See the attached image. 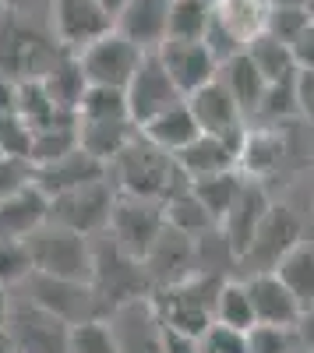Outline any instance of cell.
Returning a JSON list of instances; mask_svg holds the SVG:
<instances>
[{
  "label": "cell",
  "mask_w": 314,
  "mask_h": 353,
  "mask_svg": "<svg viewBox=\"0 0 314 353\" xmlns=\"http://www.w3.org/2000/svg\"><path fill=\"white\" fill-rule=\"evenodd\" d=\"M247 176L240 170H226V173H216V176H202V181H191V191L202 198V205L216 216L222 219L226 212H230V205L237 201L240 188H244Z\"/></svg>",
  "instance_id": "35"
},
{
  "label": "cell",
  "mask_w": 314,
  "mask_h": 353,
  "mask_svg": "<svg viewBox=\"0 0 314 353\" xmlns=\"http://www.w3.org/2000/svg\"><path fill=\"white\" fill-rule=\"evenodd\" d=\"M307 11H311V18H314V0H311V8H307Z\"/></svg>",
  "instance_id": "55"
},
{
  "label": "cell",
  "mask_w": 314,
  "mask_h": 353,
  "mask_svg": "<svg viewBox=\"0 0 314 353\" xmlns=\"http://www.w3.org/2000/svg\"><path fill=\"white\" fill-rule=\"evenodd\" d=\"M8 329L18 343V353H67L74 325L43 311L39 304L25 301V304H14Z\"/></svg>",
  "instance_id": "16"
},
{
  "label": "cell",
  "mask_w": 314,
  "mask_h": 353,
  "mask_svg": "<svg viewBox=\"0 0 314 353\" xmlns=\"http://www.w3.org/2000/svg\"><path fill=\"white\" fill-rule=\"evenodd\" d=\"M78 121H131V106H127V92L124 88H103V85H89L81 106H78Z\"/></svg>",
  "instance_id": "36"
},
{
  "label": "cell",
  "mask_w": 314,
  "mask_h": 353,
  "mask_svg": "<svg viewBox=\"0 0 314 353\" xmlns=\"http://www.w3.org/2000/svg\"><path fill=\"white\" fill-rule=\"evenodd\" d=\"M272 4H286V8H311V0H272Z\"/></svg>",
  "instance_id": "52"
},
{
  "label": "cell",
  "mask_w": 314,
  "mask_h": 353,
  "mask_svg": "<svg viewBox=\"0 0 314 353\" xmlns=\"http://www.w3.org/2000/svg\"><path fill=\"white\" fill-rule=\"evenodd\" d=\"M177 103H184V96H180V88L174 85V78L166 74L159 53H145V61H141L138 74L127 85L131 121L141 128V124H149L152 117L166 113L169 106H177Z\"/></svg>",
  "instance_id": "14"
},
{
  "label": "cell",
  "mask_w": 314,
  "mask_h": 353,
  "mask_svg": "<svg viewBox=\"0 0 314 353\" xmlns=\"http://www.w3.org/2000/svg\"><path fill=\"white\" fill-rule=\"evenodd\" d=\"M74 149H81V145H78V117L32 131V152H28V163H32V166H46V163L61 159V156H67Z\"/></svg>",
  "instance_id": "33"
},
{
  "label": "cell",
  "mask_w": 314,
  "mask_h": 353,
  "mask_svg": "<svg viewBox=\"0 0 314 353\" xmlns=\"http://www.w3.org/2000/svg\"><path fill=\"white\" fill-rule=\"evenodd\" d=\"M269 209H272V201H269L265 188L247 176L244 188H240V194H237V201L230 205V212L219 219L222 237L230 241V248H233V254H237V269H240V258H244V251L251 248V241H254V233H258L262 219L269 216Z\"/></svg>",
  "instance_id": "19"
},
{
  "label": "cell",
  "mask_w": 314,
  "mask_h": 353,
  "mask_svg": "<svg viewBox=\"0 0 314 353\" xmlns=\"http://www.w3.org/2000/svg\"><path fill=\"white\" fill-rule=\"evenodd\" d=\"M169 8H174V0H127L113 28L141 53H156L169 39Z\"/></svg>",
  "instance_id": "20"
},
{
  "label": "cell",
  "mask_w": 314,
  "mask_h": 353,
  "mask_svg": "<svg viewBox=\"0 0 314 353\" xmlns=\"http://www.w3.org/2000/svg\"><path fill=\"white\" fill-rule=\"evenodd\" d=\"M67 353H121L117 336H113V329H109V318H96V321L74 325Z\"/></svg>",
  "instance_id": "39"
},
{
  "label": "cell",
  "mask_w": 314,
  "mask_h": 353,
  "mask_svg": "<svg viewBox=\"0 0 314 353\" xmlns=\"http://www.w3.org/2000/svg\"><path fill=\"white\" fill-rule=\"evenodd\" d=\"M293 353H311V350H304V346H297V350H293Z\"/></svg>",
  "instance_id": "54"
},
{
  "label": "cell",
  "mask_w": 314,
  "mask_h": 353,
  "mask_svg": "<svg viewBox=\"0 0 314 353\" xmlns=\"http://www.w3.org/2000/svg\"><path fill=\"white\" fill-rule=\"evenodd\" d=\"M237 159H240V149L233 141H226L219 134H198L187 149L177 152V163L184 166V173L191 181H202V176H216V173H226V170H237Z\"/></svg>",
  "instance_id": "23"
},
{
  "label": "cell",
  "mask_w": 314,
  "mask_h": 353,
  "mask_svg": "<svg viewBox=\"0 0 314 353\" xmlns=\"http://www.w3.org/2000/svg\"><path fill=\"white\" fill-rule=\"evenodd\" d=\"M282 156H286V141H282V134L275 128H254L244 138L237 170L244 176H251V181H258V176H269L272 170H279Z\"/></svg>",
  "instance_id": "27"
},
{
  "label": "cell",
  "mask_w": 314,
  "mask_h": 353,
  "mask_svg": "<svg viewBox=\"0 0 314 353\" xmlns=\"http://www.w3.org/2000/svg\"><path fill=\"white\" fill-rule=\"evenodd\" d=\"M297 103H300V117L307 124H314V71L297 74Z\"/></svg>",
  "instance_id": "46"
},
{
  "label": "cell",
  "mask_w": 314,
  "mask_h": 353,
  "mask_svg": "<svg viewBox=\"0 0 314 353\" xmlns=\"http://www.w3.org/2000/svg\"><path fill=\"white\" fill-rule=\"evenodd\" d=\"M198 343H202V353H251V332L219 325V321Z\"/></svg>",
  "instance_id": "43"
},
{
  "label": "cell",
  "mask_w": 314,
  "mask_h": 353,
  "mask_svg": "<svg viewBox=\"0 0 314 353\" xmlns=\"http://www.w3.org/2000/svg\"><path fill=\"white\" fill-rule=\"evenodd\" d=\"M99 4L106 8V14L113 18V25H117V18H121V11L127 8V0H99Z\"/></svg>",
  "instance_id": "51"
},
{
  "label": "cell",
  "mask_w": 314,
  "mask_h": 353,
  "mask_svg": "<svg viewBox=\"0 0 314 353\" xmlns=\"http://www.w3.org/2000/svg\"><path fill=\"white\" fill-rule=\"evenodd\" d=\"M219 81L230 88V96L240 103V110H244V117L251 121V117H258V106H262V99H265V88H269V81H265V74L254 68V61L247 53H237L233 61H226L222 68H219Z\"/></svg>",
  "instance_id": "26"
},
{
  "label": "cell",
  "mask_w": 314,
  "mask_h": 353,
  "mask_svg": "<svg viewBox=\"0 0 314 353\" xmlns=\"http://www.w3.org/2000/svg\"><path fill=\"white\" fill-rule=\"evenodd\" d=\"M109 329L117 336L121 353H163V321L152 297L117 307L109 314Z\"/></svg>",
  "instance_id": "18"
},
{
  "label": "cell",
  "mask_w": 314,
  "mask_h": 353,
  "mask_svg": "<svg viewBox=\"0 0 314 353\" xmlns=\"http://www.w3.org/2000/svg\"><path fill=\"white\" fill-rule=\"evenodd\" d=\"M307 21H311V11L307 8H286V4H272V11H269V21H265V32L269 36H275L279 43H286V46H293L297 43V36L307 28Z\"/></svg>",
  "instance_id": "41"
},
{
  "label": "cell",
  "mask_w": 314,
  "mask_h": 353,
  "mask_svg": "<svg viewBox=\"0 0 314 353\" xmlns=\"http://www.w3.org/2000/svg\"><path fill=\"white\" fill-rule=\"evenodd\" d=\"M163 212H166V223L174 226V230H180V233H187V237H205V233H212V230H219V219L202 205V198H198L191 188L184 191V194H177V198H169L166 205H163Z\"/></svg>",
  "instance_id": "31"
},
{
  "label": "cell",
  "mask_w": 314,
  "mask_h": 353,
  "mask_svg": "<svg viewBox=\"0 0 314 353\" xmlns=\"http://www.w3.org/2000/svg\"><path fill=\"white\" fill-rule=\"evenodd\" d=\"M92 248H96V269H92V290L106 311V318L124 307V304H134V301H145L152 297V283L145 276V265L138 258H131L109 233H99L92 237Z\"/></svg>",
  "instance_id": "3"
},
{
  "label": "cell",
  "mask_w": 314,
  "mask_h": 353,
  "mask_svg": "<svg viewBox=\"0 0 314 353\" xmlns=\"http://www.w3.org/2000/svg\"><path fill=\"white\" fill-rule=\"evenodd\" d=\"M304 241V223L290 205H272L269 216L262 219L258 233H254L251 248L240 258V269L247 276H262V272H275L279 261L286 258L297 244Z\"/></svg>",
  "instance_id": "7"
},
{
  "label": "cell",
  "mask_w": 314,
  "mask_h": 353,
  "mask_svg": "<svg viewBox=\"0 0 314 353\" xmlns=\"http://www.w3.org/2000/svg\"><path fill=\"white\" fill-rule=\"evenodd\" d=\"M67 57L61 43L39 36L32 25L0 21V74L14 81H39Z\"/></svg>",
  "instance_id": "5"
},
{
  "label": "cell",
  "mask_w": 314,
  "mask_h": 353,
  "mask_svg": "<svg viewBox=\"0 0 314 353\" xmlns=\"http://www.w3.org/2000/svg\"><path fill=\"white\" fill-rule=\"evenodd\" d=\"M0 113H18V81L0 74Z\"/></svg>",
  "instance_id": "47"
},
{
  "label": "cell",
  "mask_w": 314,
  "mask_h": 353,
  "mask_svg": "<svg viewBox=\"0 0 314 353\" xmlns=\"http://www.w3.org/2000/svg\"><path fill=\"white\" fill-rule=\"evenodd\" d=\"M117 184L113 176H103V181H92L85 188H74L67 194L50 198V223L67 226L81 237H99V233L109 230V216L113 205H117Z\"/></svg>",
  "instance_id": "6"
},
{
  "label": "cell",
  "mask_w": 314,
  "mask_h": 353,
  "mask_svg": "<svg viewBox=\"0 0 314 353\" xmlns=\"http://www.w3.org/2000/svg\"><path fill=\"white\" fill-rule=\"evenodd\" d=\"M269 11H272V0H222V4L216 8L219 21L230 28L244 46L258 32H265Z\"/></svg>",
  "instance_id": "30"
},
{
  "label": "cell",
  "mask_w": 314,
  "mask_h": 353,
  "mask_svg": "<svg viewBox=\"0 0 314 353\" xmlns=\"http://www.w3.org/2000/svg\"><path fill=\"white\" fill-rule=\"evenodd\" d=\"M293 61H297L300 71H314V18L307 21V28L293 43Z\"/></svg>",
  "instance_id": "44"
},
{
  "label": "cell",
  "mask_w": 314,
  "mask_h": 353,
  "mask_svg": "<svg viewBox=\"0 0 314 353\" xmlns=\"http://www.w3.org/2000/svg\"><path fill=\"white\" fill-rule=\"evenodd\" d=\"M222 276H205L198 272L180 286H169V290H156L152 293V304L156 314L166 329H177L187 336L202 339L212 325H216V301H219V290H222Z\"/></svg>",
  "instance_id": "4"
},
{
  "label": "cell",
  "mask_w": 314,
  "mask_h": 353,
  "mask_svg": "<svg viewBox=\"0 0 314 353\" xmlns=\"http://www.w3.org/2000/svg\"><path fill=\"white\" fill-rule=\"evenodd\" d=\"M28 258L32 269L39 276H53V279H74V283H92V269H96V248L92 237L56 226V223H43L36 233L25 237Z\"/></svg>",
  "instance_id": "2"
},
{
  "label": "cell",
  "mask_w": 314,
  "mask_h": 353,
  "mask_svg": "<svg viewBox=\"0 0 314 353\" xmlns=\"http://www.w3.org/2000/svg\"><path fill=\"white\" fill-rule=\"evenodd\" d=\"M216 321L219 325H230L240 332H254L258 321H254V307H251V293L244 279H226L219 290V301H216Z\"/></svg>",
  "instance_id": "34"
},
{
  "label": "cell",
  "mask_w": 314,
  "mask_h": 353,
  "mask_svg": "<svg viewBox=\"0 0 314 353\" xmlns=\"http://www.w3.org/2000/svg\"><path fill=\"white\" fill-rule=\"evenodd\" d=\"M32 258H28L25 241H0V286L28 283L32 276Z\"/></svg>",
  "instance_id": "42"
},
{
  "label": "cell",
  "mask_w": 314,
  "mask_h": 353,
  "mask_svg": "<svg viewBox=\"0 0 314 353\" xmlns=\"http://www.w3.org/2000/svg\"><path fill=\"white\" fill-rule=\"evenodd\" d=\"M244 53L254 61V68L265 74L269 85H272V81H282V78H293V74L300 71L297 61H293V46L279 43V39L269 36V32H258V36H254V39L247 43Z\"/></svg>",
  "instance_id": "29"
},
{
  "label": "cell",
  "mask_w": 314,
  "mask_h": 353,
  "mask_svg": "<svg viewBox=\"0 0 314 353\" xmlns=\"http://www.w3.org/2000/svg\"><path fill=\"white\" fill-rule=\"evenodd\" d=\"M275 276L290 286V293L300 301V307H314V244L300 241L286 258L279 261Z\"/></svg>",
  "instance_id": "32"
},
{
  "label": "cell",
  "mask_w": 314,
  "mask_h": 353,
  "mask_svg": "<svg viewBox=\"0 0 314 353\" xmlns=\"http://www.w3.org/2000/svg\"><path fill=\"white\" fill-rule=\"evenodd\" d=\"M11 311H14V301H11L8 286H0V325H8V321H11Z\"/></svg>",
  "instance_id": "49"
},
{
  "label": "cell",
  "mask_w": 314,
  "mask_h": 353,
  "mask_svg": "<svg viewBox=\"0 0 314 353\" xmlns=\"http://www.w3.org/2000/svg\"><path fill=\"white\" fill-rule=\"evenodd\" d=\"M109 176V166H103L99 159H92L89 152H67L61 159H53L46 166H32V184L46 194V198H56V194H67L74 188H85L92 181H103Z\"/></svg>",
  "instance_id": "21"
},
{
  "label": "cell",
  "mask_w": 314,
  "mask_h": 353,
  "mask_svg": "<svg viewBox=\"0 0 314 353\" xmlns=\"http://www.w3.org/2000/svg\"><path fill=\"white\" fill-rule=\"evenodd\" d=\"M138 131L145 134L152 145H159V149L174 152V156H177L180 149H187V145L202 134V128H198L194 113H191V106H187V99L177 103V106H169V110L159 113V117H152V121L141 124Z\"/></svg>",
  "instance_id": "25"
},
{
  "label": "cell",
  "mask_w": 314,
  "mask_h": 353,
  "mask_svg": "<svg viewBox=\"0 0 314 353\" xmlns=\"http://www.w3.org/2000/svg\"><path fill=\"white\" fill-rule=\"evenodd\" d=\"M163 353H202V343H198V336L163 325Z\"/></svg>",
  "instance_id": "45"
},
{
  "label": "cell",
  "mask_w": 314,
  "mask_h": 353,
  "mask_svg": "<svg viewBox=\"0 0 314 353\" xmlns=\"http://www.w3.org/2000/svg\"><path fill=\"white\" fill-rule=\"evenodd\" d=\"M109 176H113V184H117L121 194L159 201V205H166L169 198H177L191 188V176L184 173L177 156L152 145L141 131L124 149V156L109 166Z\"/></svg>",
  "instance_id": "1"
},
{
  "label": "cell",
  "mask_w": 314,
  "mask_h": 353,
  "mask_svg": "<svg viewBox=\"0 0 314 353\" xmlns=\"http://www.w3.org/2000/svg\"><path fill=\"white\" fill-rule=\"evenodd\" d=\"M138 138V124L134 121H78V145L81 152H89L92 159H99L103 166H113L124 149Z\"/></svg>",
  "instance_id": "24"
},
{
  "label": "cell",
  "mask_w": 314,
  "mask_h": 353,
  "mask_svg": "<svg viewBox=\"0 0 314 353\" xmlns=\"http://www.w3.org/2000/svg\"><path fill=\"white\" fill-rule=\"evenodd\" d=\"M187 106L194 113L198 128L205 134H219L226 141H233L237 149H244V138H247V117L240 110V103L230 96V88H226L219 78L205 88H198L194 96H187Z\"/></svg>",
  "instance_id": "13"
},
{
  "label": "cell",
  "mask_w": 314,
  "mask_h": 353,
  "mask_svg": "<svg viewBox=\"0 0 314 353\" xmlns=\"http://www.w3.org/2000/svg\"><path fill=\"white\" fill-rule=\"evenodd\" d=\"M0 353H18V343H14L8 325H0Z\"/></svg>",
  "instance_id": "50"
},
{
  "label": "cell",
  "mask_w": 314,
  "mask_h": 353,
  "mask_svg": "<svg viewBox=\"0 0 314 353\" xmlns=\"http://www.w3.org/2000/svg\"><path fill=\"white\" fill-rule=\"evenodd\" d=\"M50 21L56 43L74 57L113 32V18L99 0H50Z\"/></svg>",
  "instance_id": "11"
},
{
  "label": "cell",
  "mask_w": 314,
  "mask_h": 353,
  "mask_svg": "<svg viewBox=\"0 0 314 353\" xmlns=\"http://www.w3.org/2000/svg\"><path fill=\"white\" fill-rule=\"evenodd\" d=\"M78 61H81V71H85V78H89V85L124 88V92H127V85L138 74L145 53L113 28V32H106L103 39H96L89 50H81Z\"/></svg>",
  "instance_id": "10"
},
{
  "label": "cell",
  "mask_w": 314,
  "mask_h": 353,
  "mask_svg": "<svg viewBox=\"0 0 314 353\" xmlns=\"http://www.w3.org/2000/svg\"><path fill=\"white\" fill-rule=\"evenodd\" d=\"M297 339H300V346H304V350H311V353H314V307H307V311H304L300 325H297Z\"/></svg>",
  "instance_id": "48"
},
{
  "label": "cell",
  "mask_w": 314,
  "mask_h": 353,
  "mask_svg": "<svg viewBox=\"0 0 314 353\" xmlns=\"http://www.w3.org/2000/svg\"><path fill=\"white\" fill-rule=\"evenodd\" d=\"M212 11L205 0H174L169 8V39H205Z\"/></svg>",
  "instance_id": "38"
},
{
  "label": "cell",
  "mask_w": 314,
  "mask_h": 353,
  "mask_svg": "<svg viewBox=\"0 0 314 353\" xmlns=\"http://www.w3.org/2000/svg\"><path fill=\"white\" fill-rule=\"evenodd\" d=\"M46 219H50V198L36 184L0 198V241H25Z\"/></svg>",
  "instance_id": "22"
},
{
  "label": "cell",
  "mask_w": 314,
  "mask_h": 353,
  "mask_svg": "<svg viewBox=\"0 0 314 353\" xmlns=\"http://www.w3.org/2000/svg\"><path fill=\"white\" fill-rule=\"evenodd\" d=\"M39 81L46 85V92H50V99L56 103V110L78 117V106H81L85 92H89V78H85L81 61H78L74 53H67L64 61L56 64L46 78H39Z\"/></svg>",
  "instance_id": "28"
},
{
  "label": "cell",
  "mask_w": 314,
  "mask_h": 353,
  "mask_svg": "<svg viewBox=\"0 0 314 353\" xmlns=\"http://www.w3.org/2000/svg\"><path fill=\"white\" fill-rule=\"evenodd\" d=\"M28 301L39 304L43 311L56 314L67 325H81V321H96L106 318L99 297L92 283H74V279H53V276H39L32 272L28 276Z\"/></svg>",
  "instance_id": "8"
},
{
  "label": "cell",
  "mask_w": 314,
  "mask_h": 353,
  "mask_svg": "<svg viewBox=\"0 0 314 353\" xmlns=\"http://www.w3.org/2000/svg\"><path fill=\"white\" fill-rule=\"evenodd\" d=\"M28 152H32V128L18 113H0V156L28 163Z\"/></svg>",
  "instance_id": "40"
},
{
  "label": "cell",
  "mask_w": 314,
  "mask_h": 353,
  "mask_svg": "<svg viewBox=\"0 0 314 353\" xmlns=\"http://www.w3.org/2000/svg\"><path fill=\"white\" fill-rule=\"evenodd\" d=\"M166 230V212L159 201H145V198H127L117 194V205H113L109 216V237L117 241L131 258H145L152 251V244L159 241V233Z\"/></svg>",
  "instance_id": "9"
},
{
  "label": "cell",
  "mask_w": 314,
  "mask_h": 353,
  "mask_svg": "<svg viewBox=\"0 0 314 353\" xmlns=\"http://www.w3.org/2000/svg\"><path fill=\"white\" fill-rule=\"evenodd\" d=\"M247 293H251V307H254V321L258 329H286L297 332L304 307L290 293V286L282 283L275 272H262V276H247Z\"/></svg>",
  "instance_id": "17"
},
{
  "label": "cell",
  "mask_w": 314,
  "mask_h": 353,
  "mask_svg": "<svg viewBox=\"0 0 314 353\" xmlns=\"http://www.w3.org/2000/svg\"><path fill=\"white\" fill-rule=\"evenodd\" d=\"M205 4H209V8H219V4H222V0H205Z\"/></svg>",
  "instance_id": "53"
},
{
  "label": "cell",
  "mask_w": 314,
  "mask_h": 353,
  "mask_svg": "<svg viewBox=\"0 0 314 353\" xmlns=\"http://www.w3.org/2000/svg\"><path fill=\"white\" fill-rule=\"evenodd\" d=\"M156 53H159L166 74L174 78V85L180 88L184 99L219 78V61L202 39H166Z\"/></svg>",
  "instance_id": "15"
},
{
  "label": "cell",
  "mask_w": 314,
  "mask_h": 353,
  "mask_svg": "<svg viewBox=\"0 0 314 353\" xmlns=\"http://www.w3.org/2000/svg\"><path fill=\"white\" fill-rule=\"evenodd\" d=\"M300 74V71H297ZM297 74L293 78H282V81H272L265 88V99L258 106V117L254 121H262L265 128H275L282 121H293L300 117V103H297Z\"/></svg>",
  "instance_id": "37"
},
{
  "label": "cell",
  "mask_w": 314,
  "mask_h": 353,
  "mask_svg": "<svg viewBox=\"0 0 314 353\" xmlns=\"http://www.w3.org/2000/svg\"><path fill=\"white\" fill-rule=\"evenodd\" d=\"M141 265H145V276L152 283V293L156 290H169V286H180L191 276H198V241L166 223V230L159 233V241L152 244V251L141 258Z\"/></svg>",
  "instance_id": "12"
}]
</instances>
